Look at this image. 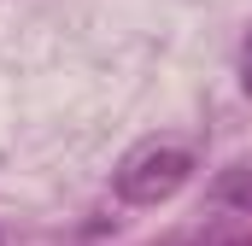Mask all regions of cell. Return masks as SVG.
I'll return each instance as SVG.
<instances>
[{
  "mask_svg": "<svg viewBox=\"0 0 252 246\" xmlns=\"http://www.w3.org/2000/svg\"><path fill=\"white\" fill-rule=\"evenodd\" d=\"M193 176V153L188 147H176V141H147V147H135L124 164H118V199L129 205H158V199H170L176 187H188Z\"/></svg>",
  "mask_w": 252,
  "mask_h": 246,
  "instance_id": "6da1fadb",
  "label": "cell"
},
{
  "mask_svg": "<svg viewBox=\"0 0 252 246\" xmlns=\"http://www.w3.org/2000/svg\"><path fill=\"white\" fill-rule=\"evenodd\" d=\"M217 193H223V205H235V211H247V217H252V170L223 176V182H217Z\"/></svg>",
  "mask_w": 252,
  "mask_h": 246,
  "instance_id": "7a4b0ae2",
  "label": "cell"
},
{
  "mask_svg": "<svg viewBox=\"0 0 252 246\" xmlns=\"http://www.w3.org/2000/svg\"><path fill=\"white\" fill-rule=\"evenodd\" d=\"M247 246H252V241H247Z\"/></svg>",
  "mask_w": 252,
  "mask_h": 246,
  "instance_id": "277c9868",
  "label": "cell"
},
{
  "mask_svg": "<svg viewBox=\"0 0 252 246\" xmlns=\"http://www.w3.org/2000/svg\"><path fill=\"white\" fill-rule=\"evenodd\" d=\"M247 88H252V41H247Z\"/></svg>",
  "mask_w": 252,
  "mask_h": 246,
  "instance_id": "3957f363",
  "label": "cell"
}]
</instances>
